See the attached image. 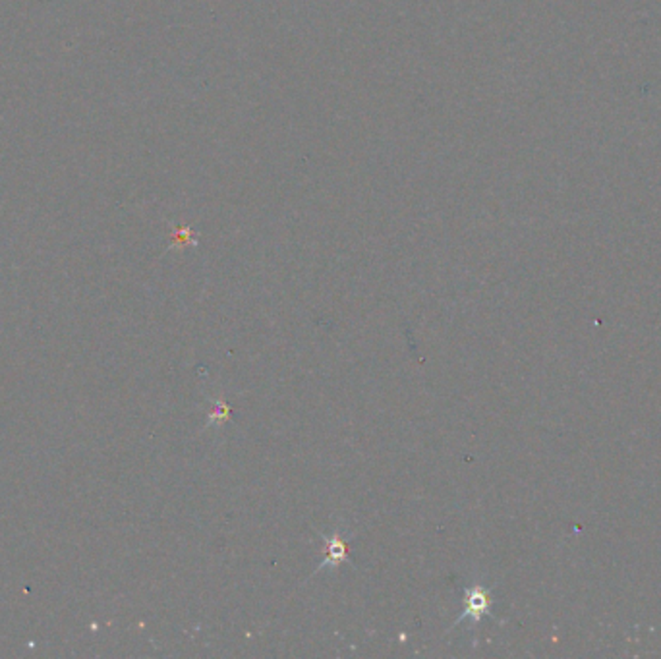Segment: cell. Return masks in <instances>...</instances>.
I'll use <instances>...</instances> for the list:
<instances>
[{"mask_svg":"<svg viewBox=\"0 0 661 659\" xmlns=\"http://www.w3.org/2000/svg\"><path fill=\"white\" fill-rule=\"evenodd\" d=\"M491 607V594L490 588L480 586V584H472L464 589V609L460 613L459 617L454 619L452 627L460 625L462 620L470 619L472 622H478L482 619L483 615H490Z\"/></svg>","mask_w":661,"mask_h":659,"instance_id":"6da1fadb","label":"cell"},{"mask_svg":"<svg viewBox=\"0 0 661 659\" xmlns=\"http://www.w3.org/2000/svg\"><path fill=\"white\" fill-rule=\"evenodd\" d=\"M228 414H230L228 406H226V404L221 400V403L215 404V410L209 414V424H215V422H217V424H221V422H223V419H225Z\"/></svg>","mask_w":661,"mask_h":659,"instance_id":"3957f363","label":"cell"},{"mask_svg":"<svg viewBox=\"0 0 661 659\" xmlns=\"http://www.w3.org/2000/svg\"><path fill=\"white\" fill-rule=\"evenodd\" d=\"M323 542H325V559H323V563L315 568V573L323 570V568H336L343 561L348 559V547H346V542H344L343 535H323Z\"/></svg>","mask_w":661,"mask_h":659,"instance_id":"7a4b0ae2","label":"cell"}]
</instances>
